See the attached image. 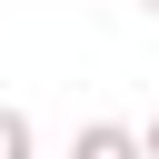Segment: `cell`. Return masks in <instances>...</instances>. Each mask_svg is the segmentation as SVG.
I'll use <instances>...</instances> for the list:
<instances>
[{
	"label": "cell",
	"instance_id": "1",
	"mask_svg": "<svg viewBox=\"0 0 159 159\" xmlns=\"http://www.w3.org/2000/svg\"><path fill=\"white\" fill-rule=\"evenodd\" d=\"M70 159H149V129H129V119H80V129H70Z\"/></svg>",
	"mask_w": 159,
	"mask_h": 159
},
{
	"label": "cell",
	"instance_id": "2",
	"mask_svg": "<svg viewBox=\"0 0 159 159\" xmlns=\"http://www.w3.org/2000/svg\"><path fill=\"white\" fill-rule=\"evenodd\" d=\"M0 159H40V129H30V109H10V99H0Z\"/></svg>",
	"mask_w": 159,
	"mask_h": 159
},
{
	"label": "cell",
	"instance_id": "3",
	"mask_svg": "<svg viewBox=\"0 0 159 159\" xmlns=\"http://www.w3.org/2000/svg\"><path fill=\"white\" fill-rule=\"evenodd\" d=\"M139 129H149V159H159V119H139Z\"/></svg>",
	"mask_w": 159,
	"mask_h": 159
},
{
	"label": "cell",
	"instance_id": "4",
	"mask_svg": "<svg viewBox=\"0 0 159 159\" xmlns=\"http://www.w3.org/2000/svg\"><path fill=\"white\" fill-rule=\"evenodd\" d=\"M139 10H159V0H139Z\"/></svg>",
	"mask_w": 159,
	"mask_h": 159
}]
</instances>
